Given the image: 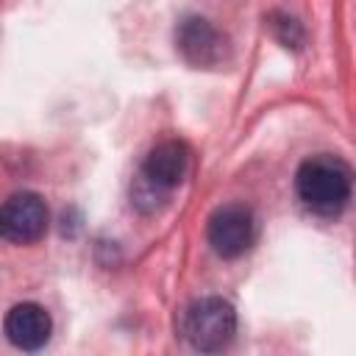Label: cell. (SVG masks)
Returning a JSON list of instances; mask_svg holds the SVG:
<instances>
[{"label":"cell","mask_w":356,"mask_h":356,"mask_svg":"<svg viewBox=\"0 0 356 356\" xmlns=\"http://www.w3.org/2000/svg\"><path fill=\"white\" fill-rule=\"evenodd\" d=\"M3 331L8 342L19 350H39L47 345L53 334V320L39 303H17L8 309L3 320Z\"/></svg>","instance_id":"7"},{"label":"cell","mask_w":356,"mask_h":356,"mask_svg":"<svg viewBox=\"0 0 356 356\" xmlns=\"http://www.w3.org/2000/svg\"><path fill=\"white\" fill-rule=\"evenodd\" d=\"M181 334L200 353H217L231 345L236 334V312L222 298L192 300L181 314Z\"/></svg>","instance_id":"2"},{"label":"cell","mask_w":356,"mask_h":356,"mask_svg":"<svg viewBox=\"0 0 356 356\" xmlns=\"http://www.w3.org/2000/svg\"><path fill=\"white\" fill-rule=\"evenodd\" d=\"M209 245L222 259H236L256 239V217L245 203H225L209 217Z\"/></svg>","instance_id":"3"},{"label":"cell","mask_w":356,"mask_h":356,"mask_svg":"<svg viewBox=\"0 0 356 356\" xmlns=\"http://www.w3.org/2000/svg\"><path fill=\"white\" fill-rule=\"evenodd\" d=\"M275 19H278V22H273V28H275L278 39H281L286 47H298V44H300V39H303L300 25H298L295 19H289V17H275Z\"/></svg>","instance_id":"8"},{"label":"cell","mask_w":356,"mask_h":356,"mask_svg":"<svg viewBox=\"0 0 356 356\" xmlns=\"http://www.w3.org/2000/svg\"><path fill=\"white\" fill-rule=\"evenodd\" d=\"M175 44L181 56L192 67H220L228 58V39L220 28H214L206 17H186L178 22L175 31Z\"/></svg>","instance_id":"4"},{"label":"cell","mask_w":356,"mask_h":356,"mask_svg":"<svg viewBox=\"0 0 356 356\" xmlns=\"http://www.w3.org/2000/svg\"><path fill=\"white\" fill-rule=\"evenodd\" d=\"M295 189L306 209L323 217H334L350 200V167L331 153L312 156L298 167Z\"/></svg>","instance_id":"1"},{"label":"cell","mask_w":356,"mask_h":356,"mask_svg":"<svg viewBox=\"0 0 356 356\" xmlns=\"http://www.w3.org/2000/svg\"><path fill=\"white\" fill-rule=\"evenodd\" d=\"M0 236H3V231H0Z\"/></svg>","instance_id":"9"},{"label":"cell","mask_w":356,"mask_h":356,"mask_svg":"<svg viewBox=\"0 0 356 356\" xmlns=\"http://www.w3.org/2000/svg\"><path fill=\"white\" fill-rule=\"evenodd\" d=\"M0 231L17 245H31L47 231V206L36 192H17L0 209Z\"/></svg>","instance_id":"5"},{"label":"cell","mask_w":356,"mask_h":356,"mask_svg":"<svg viewBox=\"0 0 356 356\" xmlns=\"http://www.w3.org/2000/svg\"><path fill=\"white\" fill-rule=\"evenodd\" d=\"M189 147L181 139H164L159 142L142 161L139 178H145L159 192H172L189 172Z\"/></svg>","instance_id":"6"}]
</instances>
